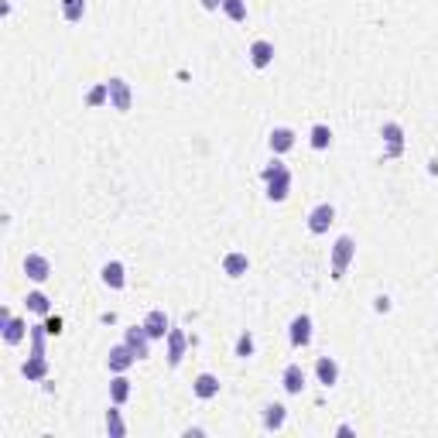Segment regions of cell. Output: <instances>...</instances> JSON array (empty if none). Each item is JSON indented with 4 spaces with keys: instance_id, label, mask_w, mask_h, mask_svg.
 <instances>
[{
    "instance_id": "obj_1",
    "label": "cell",
    "mask_w": 438,
    "mask_h": 438,
    "mask_svg": "<svg viewBox=\"0 0 438 438\" xmlns=\"http://www.w3.org/2000/svg\"><path fill=\"white\" fill-rule=\"evenodd\" d=\"M264 185H267V199L271 202H284L291 196V168L284 164L281 158H274L264 171H260Z\"/></svg>"
},
{
    "instance_id": "obj_2",
    "label": "cell",
    "mask_w": 438,
    "mask_h": 438,
    "mask_svg": "<svg viewBox=\"0 0 438 438\" xmlns=\"http://www.w3.org/2000/svg\"><path fill=\"white\" fill-rule=\"evenodd\" d=\"M353 257H357V240L350 237V233H343V237L332 243V257H329V271H332V281H343V278H346V271H350Z\"/></svg>"
},
{
    "instance_id": "obj_3",
    "label": "cell",
    "mask_w": 438,
    "mask_h": 438,
    "mask_svg": "<svg viewBox=\"0 0 438 438\" xmlns=\"http://www.w3.org/2000/svg\"><path fill=\"white\" fill-rule=\"evenodd\" d=\"M380 137H384V161H394L404 155V127H400L398 120H387L384 127H380Z\"/></svg>"
},
{
    "instance_id": "obj_4",
    "label": "cell",
    "mask_w": 438,
    "mask_h": 438,
    "mask_svg": "<svg viewBox=\"0 0 438 438\" xmlns=\"http://www.w3.org/2000/svg\"><path fill=\"white\" fill-rule=\"evenodd\" d=\"M0 332H3V343H7V346H17V343L31 332V325L24 319H14L10 308H0Z\"/></svg>"
},
{
    "instance_id": "obj_5",
    "label": "cell",
    "mask_w": 438,
    "mask_h": 438,
    "mask_svg": "<svg viewBox=\"0 0 438 438\" xmlns=\"http://www.w3.org/2000/svg\"><path fill=\"white\" fill-rule=\"evenodd\" d=\"M312 315L308 312H302V315H295L291 319V325H288V339H291V346L295 350H305L308 343H312Z\"/></svg>"
},
{
    "instance_id": "obj_6",
    "label": "cell",
    "mask_w": 438,
    "mask_h": 438,
    "mask_svg": "<svg viewBox=\"0 0 438 438\" xmlns=\"http://www.w3.org/2000/svg\"><path fill=\"white\" fill-rule=\"evenodd\" d=\"M332 223H336V205H332V202H319V205L308 212V233H315V237L329 233Z\"/></svg>"
},
{
    "instance_id": "obj_7",
    "label": "cell",
    "mask_w": 438,
    "mask_h": 438,
    "mask_svg": "<svg viewBox=\"0 0 438 438\" xmlns=\"http://www.w3.org/2000/svg\"><path fill=\"white\" fill-rule=\"evenodd\" d=\"M123 343L134 350V357H137V359H148V357H151V343H155V339L148 336V329H144V325H130V329H127V336H123Z\"/></svg>"
},
{
    "instance_id": "obj_8",
    "label": "cell",
    "mask_w": 438,
    "mask_h": 438,
    "mask_svg": "<svg viewBox=\"0 0 438 438\" xmlns=\"http://www.w3.org/2000/svg\"><path fill=\"white\" fill-rule=\"evenodd\" d=\"M164 343H168V366L175 370V366L182 363V357H185V350H189V343H192V339H189L178 325H171V332L164 336Z\"/></svg>"
},
{
    "instance_id": "obj_9",
    "label": "cell",
    "mask_w": 438,
    "mask_h": 438,
    "mask_svg": "<svg viewBox=\"0 0 438 438\" xmlns=\"http://www.w3.org/2000/svg\"><path fill=\"white\" fill-rule=\"evenodd\" d=\"M107 86H110V107H114L117 114H127V110H130V103H134V93H130L127 79L114 76V79H107Z\"/></svg>"
},
{
    "instance_id": "obj_10",
    "label": "cell",
    "mask_w": 438,
    "mask_h": 438,
    "mask_svg": "<svg viewBox=\"0 0 438 438\" xmlns=\"http://www.w3.org/2000/svg\"><path fill=\"white\" fill-rule=\"evenodd\" d=\"M305 380H308V377H305L302 363H288V366H284V373H281V387H284L291 398H298V394L305 391Z\"/></svg>"
},
{
    "instance_id": "obj_11",
    "label": "cell",
    "mask_w": 438,
    "mask_h": 438,
    "mask_svg": "<svg viewBox=\"0 0 438 438\" xmlns=\"http://www.w3.org/2000/svg\"><path fill=\"white\" fill-rule=\"evenodd\" d=\"M24 274L35 281V284L48 281L52 278V260H48L45 253H28V257H24Z\"/></svg>"
},
{
    "instance_id": "obj_12",
    "label": "cell",
    "mask_w": 438,
    "mask_h": 438,
    "mask_svg": "<svg viewBox=\"0 0 438 438\" xmlns=\"http://www.w3.org/2000/svg\"><path fill=\"white\" fill-rule=\"evenodd\" d=\"M134 363H137V357H134V350H130L127 343L114 346V350H110V357H107V366H110V373H127V370H130Z\"/></svg>"
},
{
    "instance_id": "obj_13",
    "label": "cell",
    "mask_w": 438,
    "mask_h": 438,
    "mask_svg": "<svg viewBox=\"0 0 438 438\" xmlns=\"http://www.w3.org/2000/svg\"><path fill=\"white\" fill-rule=\"evenodd\" d=\"M267 148H271V155H274V158L288 155V151L295 148V130H291V127H274V130H271V137H267Z\"/></svg>"
},
{
    "instance_id": "obj_14",
    "label": "cell",
    "mask_w": 438,
    "mask_h": 438,
    "mask_svg": "<svg viewBox=\"0 0 438 438\" xmlns=\"http://www.w3.org/2000/svg\"><path fill=\"white\" fill-rule=\"evenodd\" d=\"M247 55H250V65H253V69H267V65L274 62V45H271L267 38H257L253 45H250Z\"/></svg>"
},
{
    "instance_id": "obj_15",
    "label": "cell",
    "mask_w": 438,
    "mask_h": 438,
    "mask_svg": "<svg viewBox=\"0 0 438 438\" xmlns=\"http://www.w3.org/2000/svg\"><path fill=\"white\" fill-rule=\"evenodd\" d=\"M21 373H24V380H31V384L48 380V359H45V353H31V357L24 359Z\"/></svg>"
},
{
    "instance_id": "obj_16",
    "label": "cell",
    "mask_w": 438,
    "mask_h": 438,
    "mask_svg": "<svg viewBox=\"0 0 438 438\" xmlns=\"http://www.w3.org/2000/svg\"><path fill=\"white\" fill-rule=\"evenodd\" d=\"M192 394L199 400L219 398V377H216V373H199V377L192 380Z\"/></svg>"
},
{
    "instance_id": "obj_17",
    "label": "cell",
    "mask_w": 438,
    "mask_h": 438,
    "mask_svg": "<svg viewBox=\"0 0 438 438\" xmlns=\"http://www.w3.org/2000/svg\"><path fill=\"white\" fill-rule=\"evenodd\" d=\"M141 325L148 329V336H151V339H164V336L171 332V319H168L161 308H151V312H148V319L141 322Z\"/></svg>"
},
{
    "instance_id": "obj_18",
    "label": "cell",
    "mask_w": 438,
    "mask_h": 438,
    "mask_svg": "<svg viewBox=\"0 0 438 438\" xmlns=\"http://www.w3.org/2000/svg\"><path fill=\"white\" fill-rule=\"evenodd\" d=\"M100 278H103L107 288L123 291V284H127V267H123L120 260H107V264H103V271H100Z\"/></svg>"
},
{
    "instance_id": "obj_19",
    "label": "cell",
    "mask_w": 438,
    "mask_h": 438,
    "mask_svg": "<svg viewBox=\"0 0 438 438\" xmlns=\"http://www.w3.org/2000/svg\"><path fill=\"white\" fill-rule=\"evenodd\" d=\"M247 271H250V257H247V253L230 250V253L223 257V274H226V278H243Z\"/></svg>"
},
{
    "instance_id": "obj_20",
    "label": "cell",
    "mask_w": 438,
    "mask_h": 438,
    "mask_svg": "<svg viewBox=\"0 0 438 438\" xmlns=\"http://www.w3.org/2000/svg\"><path fill=\"white\" fill-rule=\"evenodd\" d=\"M315 377H319L322 387H336V380H339V363L332 357H319L315 359Z\"/></svg>"
},
{
    "instance_id": "obj_21",
    "label": "cell",
    "mask_w": 438,
    "mask_h": 438,
    "mask_svg": "<svg viewBox=\"0 0 438 438\" xmlns=\"http://www.w3.org/2000/svg\"><path fill=\"white\" fill-rule=\"evenodd\" d=\"M284 421H288V407L284 404H267L264 407V428L267 432H281Z\"/></svg>"
},
{
    "instance_id": "obj_22",
    "label": "cell",
    "mask_w": 438,
    "mask_h": 438,
    "mask_svg": "<svg viewBox=\"0 0 438 438\" xmlns=\"http://www.w3.org/2000/svg\"><path fill=\"white\" fill-rule=\"evenodd\" d=\"M24 308L28 312H35V315H52V302H48V295L45 291H28V298H24Z\"/></svg>"
},
{
    "instance_id": "obj_23",
    "label": "cell",
    "mask_w": 438,
    "mask_h": 438,
    "mask_svg": "<svg viewBox=\"0 0 438 438\" xmlns=\"http://www.w3.org/2000/svg\"><path fill=\"white\" fill-rule=\"evenodd\" d=\"M130 380H127V373H114V380H110V400L114 404H127V398H130Z\"/></svg>"
},
{
    "instance_id": "obj_24",
    "label": "cell",
    "mask_w": 438,
    "mask_h": 438,
    "mask_svg": "<svg viewBox=\"0 0 438 438\" xmlns=\"http://www.w3.org/2000/svg\"><path fill=\"white\" fill-rule=\"evenodd\" d=\"M308 144H312L315 151H325V148L332 144V130H329V123H315V127H312V134H308Z\"/></svg>"
},
{
    "instance_id": "obj_25",
    "label": "cell",
    "mask_w": 438,
    "mask_h": 438,
    "mask_svg": "<svg viewBox=\"0 0 438 438\" xmlns=\"http://www.w3.org/2000/svg\"><path fill=\"white\" fill-rule=\"evenodd\" d=\"M62 17L69 24H79L86 17V0H62Z\"/></svg>"
},
{
    "instance_id": "obj_26",
    "label": "cell",
    "mask_w": 438,
    "mask_h": 438,
    "mask_svg": "<svg viewBox=\"0 0 438 438\" xmlns=\"http://www.w3.org/2000/svg\"><path fill=\"white\" fill-rule=\"evenodd\" d=\"M107 432H110V438L127 435V425H123V418H120V404H114V407L107 411Z\"/></svg>"
},
{
    "instance_id": "obj_27",
    "label": "cell",
    "mask_w": 438,
    "mask_h": 438,
    "mask_svg": "<svg viewBox=\"0 0 438 438\" xmlns=\"http://www.w3.org/2000/svg\"><path fill=\"white\" fill-rule=\"evenodd\" d=\"M233 353H237L240 359H250L253 353H257V339H253V332H240V336H237V346H233Z\"/></svg>"
},
{
    "instance_id": "obj_28",
    "label": "cell",
    "mask_w": 438,
    "mask_h": 438,
    "mask_svg": "<svg viewBox=\"0 0 438 438\" xmlns=\"http://www.w3.org/2000/svg\"><path fill=\"white\" fill-rule=\"evenodd\" d=\"M223 14H226L230 21L243 24V21H247V0H223Z\"/></svg>"
},
{
    "instance_id": "obj_29",
    "label": "cell",
    "mask_w": 438,
    "mask_h": 438,
    "mask_svg": "<svg viewBox=\"0 0 438 438\" xmlns=\"http://www.w3.org/2000/svg\"><path fill=\"white\" fill-rule=\"evenodd\" d=\"M103 103H110V86L107 82H100V86H93L86 93V107H103Z\"/></svg>"
},
{
    "instance_id": "obj_30",
    "label": "cell",
    "mask_w": 438,
    "mask_h": 438,
    "mask_svg": "<svg viewBox=\"0 0 438 438\" xmlns=\"http://www.w3.org/2000/svg\"><path fill=\"white\" fill-rule=\"evenodd\" d=\"M45 329H48V336H58L62 332V319L58 315H45Z\"/></svg>"
},
{
    "instance_id": "obj_31",
    "label": "cell",
    "mask_w": 438,
    "mask_h": 438,
    "mask_svg": "<svg viewBox=\"0 0 438 438\" xmlns=\"http://www.w3.org/2000/svg\"><path fill=\"white\" fill-rule=\"evenodd\" d=\"M373 308H377V312H391V298H387V295H377V298H373Z\"/></svg>"
},
{
    "instance_id": "obj_32",
    "label": "cell",
    "mask_w": 438,
    "mask_h": 438,
    "mask_svg": "<svg viewBox=\"0 0 438 438\" xmlns=\"http://www.w3.org/2000/svg\"><path fill=\"white\" fill-rule=\"evenodd\" d=\"M205 10H223V0H199Z\"/></svg>"
},
{
    "instance_id": "obj_33",
    "label": "cell",
    "mask_w": 438,
    "mask_h": 438,
    "mask_svg": "<svg viewBox=\"0 0 438 438\" xmlns=\"http://www.w3.org/2000/svg\"><path fill=\"white\" fill-rule=\"evenodd\" d=\"M199 435H205L202 428H185V438H199Z\"/></svg>"
}]
</instances>
